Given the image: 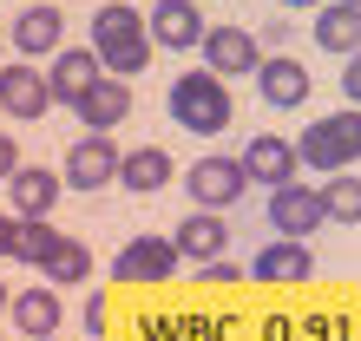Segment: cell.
I'll list each match as a JSON object with an SVG mask.
<instances>
[{"label": "cell", "mask_w": 361, "mask_h": 341, "mask_svg": "<svg viewBox=\"0 0 361 341\" xmlns=\"http://www.w3.org/2000/svg\"><path fill=\"white\" fill-rule=\"evenodd\" d=\"M152 20H138V7H125V0H105V7L92 13V53L99 66L112 79H132L145 73V59H152Z\"/></svg>", "instance_id": "cell-1"}, {"label": "cell", "mask_w": 361, "mask_h": 341, "mask_svg": "<svg viewBox=\"0 0 361 341\" xmlns=\"http://www.w3.org/2000/svg\"><path fill=\"white\" fill-rule=\"evenodd\" d=\"M164 105H171L178 132H197V138L230 132V92H224V79H217V73H184V79H171Z\"/></svg>", "instance_id": "cell-2"}, {"label": "cell", "mask_w": 361, "mask_h": 341, "mask_svg": "<svg viewBox=\"0 0 361 341\" xmlns=\"http://www.w3.org/2000/svg\"><path fill=\"white\" fill-rule=\"evenodd\" d=\"M295 158H302L309 170H329V178H342V170L361 158V112L355 105H342V112L315 118L302 138H295Z\"/></svg>", "instance_id": "cell-3"}, {"label": "cell", "mask_w": 361, "mask_h": 341, "mask_svg": "<svg viewBox=\"0 0 361 341\" xmlns=\"http://www.w3.org/2000/svg\"><path fill=\"white\" fill-rule=\"evenodd\" d=\"M269 223H276V237H289V243L315 237V230L329 223L322 184H283V190H269Z\"/></svg>", "instance_id": "cell-4"}, {"label": "cell", "mask_w": 361, "mask_h": 341, "mask_svg": "<svg viewBox=\"0 0 361 341\" xmlns=\"http://www.w3.org/2000/svg\"><path fill=\"white\" fill-rule=\"evenodd\" d=\"M204 73H217V79H250V73H263L257 33H250V27H210V33H204Z\"/></svg>", "instance_id": "cell-5"}, {"label": "cell", "mask_w": 361, "mask_h": 341, "mask_svg": "<svg viewBox=\"0 0 361 341\" xmlns=\"http://www.w3.org/2000/svg\"><path fill=\"white\" fill-rule=\"evenodd\" d=\"M243 184H250L243 158H197V164H190V204L210 210V217H217L224 204H237Z\"/></svg>", "instance_id": "cell-6"}, {"label": "cell", "mask_w": 361, "mask_h": 341, "mask_svg": "<svg viewBox=\"0 0 361 341\" xmlns=\"http://www.w3.org/2000/svg\"><path fill=\"white\" fill-rule=\"evenodd\" d=\"M178 243L171 237H132L118 249V263H112V275L118 283H164V275H178Z\"/></svg>", "instance_id": "cell-7"}, {"label": "cell", "mask_w": 361, "mask_h": 341, "mask_svg": "<svg viewBox=\"0 0 361 341\" xmlns=\"http://www.w3.org/2000/svg\"><path fill=\"white\" fill-rule=\"evenodd\" d=\"M118 144H112V132H86L66 151V184H79V190H99V184H112L118 178Z\"/></svg>", "instance_id": "cell-8"}, {"label": "cell", "mask_w": 361, "mask_h": 341, "mask_svg": "<svg viewBox=\"0 0 361 341\" xmlns=\"http://www.w3.org/2000/svg\"><path fill=\"white\" fill-rule=\"evenodd\" d=\"M295 144L289 138H276V132H257L243 144V170H250V184H269V190H283V184H295Z\"/></svg>", "instance_id": "cell-9"}, {"label": "cell", "mask_w": 361, "mask_h": 341, "mask_svg": "<svg viewBox=\"0 0 361 341\" xmlns=\"http://www.w3.org/2000/svg\"><path fill=\"white\" fill-rule=\"evenodd\" d=\"M59 190H66V184H59L53 170H39V164H20L13 178H7V197H13V217L20 223H47V210L59 204Z\"/></svg>", "instance_id": "cell-10"}, {"label": "cell", "mask_w": 361, "mask_h": 341, "mask_svg": "<svg viewBox=\"0 0 361 341\" xmlns=\"http://www.w3.org/2000/svg\"><path fill=\"white\" fill-rule=\"evenodd\" d=\"M53 105V79L39 66H0V112L13 118H39Z\"/></svg>", "instance_id": "cell-11"}, {"label": "cell", "mask_w": 361, "mask_h": 341, "mask_svg": "<svg viewBox=\"0 0 361 341\" xmlns=\"http://www.w3.org/2000/svg\"><path fill=\"white\" fill-rule=\"evenodd\" d=\"M178 256L184 263H197V269H210V263H224V243H230V223L224 217H210V210H190V217L178 223Z\"/></svg>", "instance_id": "cell-12"}, {"label": "cell", "mask_w": 361, "mask_h": 341, "mask_svg": "<svg viewBox=\"0 0 361 341\" xmlns=\"http://www.w3.org/2000/svg\"><path fill=\"white\" fill-rule=\"evenodd\" d=\"M47 79H53V99H59V105H79V99H86L92 85L105 79V66H99L92 46H66V53L47 66Z\"/></svg>", "instance_id": "cell-13"}, {"label": "cell", "mask_w": 361, "mask_h": 341, "mask_svg": "<svg viewBox=\"0 0 361 341\" xmlns=\"http://www.w3.org/2000/svg\"><path fill=\"white\" fill-rule=\"evenodd\" d=\"M145 20H152V39H158V46H178V53L204 46V33H210V27H204V13L190 7V0H158Z\"/></svg>", "instance_id": "cell-14"}, {"label": "cell", "mask_w": 361, "mask_h": 341, "mask_svg": "<svg viewBox=\"0 0 361 341\" xmlns=\"http://www.w3.org/2000/svg\"><path fill=\"white\" fill-rule=\"evenodd\" d=\"M309 269H315L309 243H289V237H276V243H263L250 256V275L257 283H309Z\"/></svg>", "instance_id": "cell-15"}, {"label": "cell", "mask_w": 361, "mask_h": 341, "mask_svg": "<svg viewBox=\"0 0 361 341\" xmlns=\"http://www.w3.org/2000/svg\"><path fill=\"white\" fill-rule=\"evenodd\" d=\"M73 112H79V125H86V132H112V125H118L125 112H132V85L105 73V79L92 85V92H86V99L73 105Z\"/></svg>", "instance_id": "cell-16"}, {"label": "cell", "mask_w": 361, "mask_h": 341, "mask_svg": "<svg viewBox=\"0 0 361 341\" xmlns=\"http://www.w3.org/2000/svg\"><path fill=\"white\" fill-rule=\"evenodd\" d=\"M171 178H178V164H171V151H164V144H138V151H125V164H118V184L138 190V197L164 190Z\"/></svg>", "instance_id": "cell-17"}, {"label": "cell", "mask_w": 361, "mask_h": 341, "mask_svg": "<svg viewBox=\"0 0 361 341\" xmlns=\"http://www.w3.org/2000/svg\"><path fill=\"white\" fill-rule=\"evenodd\" d=\"M59 33H66V20H59V7H27V13H20L13 20V46L20 53H27V59H39V53H66V46H59Z\"/></svg>", "instance_id": "cell-18"}, {"label": "cell", "mask_w": 361, "mask_h": 341, "mask_svg": "<svg viewBox=\"0 0 361 341\" xmlns=\"http://www.w3.org/2000/svg\"><path fill=\"white\" fill-rule=\"evenodd\" d=\"M7 315H13V328L27 335V341H53V328H59V295L53 289H20Z\"/></svg>", "instance_id": "cell-19"}, {"label": "cell", "mask_w": 361, "mask_h": 341, "mask_svg": "<svg viewBox=\"0 0 361 341\" xmlns=\"http://www.w3.org/2000/svg\"><path fill=\"white\" fill-rule=\"evenodd\" d=\"M315 39H322L329 53L355 59V53H361V7H348V0H329V7L315 13Z\"/></svg>", "instance_id": "cell-20"}, {"label": "cell", "mask_w": 361, "mask_h": 341, "mask_svg": "<svg viewBox=\"0 0 361 341\" xmlns=\"http://www.w3.org/2000/svg\"><path fill=\"white\" fill-rule=\"evenodd\" d=\"M257 85H263V99H269V105H302L315 79H309V66H302V59H263Z\"/></svg>", "instance_id": "cell-21"}, {"label": "cell", "mask_w": 361, "mask_h": 341, "mask_svg": "<svg viewBox=\"0 0 361 341\" xmlns=\"http://www.w3.org/2000/svg\"><path fill=\"white\" fill-rule=\"evenodd\" d=\"M86 275H92L86 243H79V237H66V243H59V256L47 263V283H53V289H73V283H86Z\"/></svg>", "instance_id": "cell-22"}, {"label": "cell", "mask_w": 361, "mask_h": 341, "mask_svg": "<svg viewBox=\"0 0 361 341\" xmlns=\"http://www.w3.org/2000/svg\"><path fill=\"white\" fill-rule=\"evenodd\" d=\"M322 204H329V223H361V178H329L322 184Z\"/></svg>", "instance_id": "cell-23"}, {"label": "cell", "mask_w": 361, "mask_h": 341, "mask_svg": "<svg viewBox=\"0 0 361 341\" xmlns=\"http://www.w3.org/2000/svg\"><path fill=\"white\" fill-rule=\"evenodd\" d=\"M59 243H66V237H59V230L53 223H20V263H33V269H47L53 263V256H59Z\"/></svg>", "instance_id": "cell-24"}, {"label": "cell", "mask_w": 361, "mask_h": 341, "mask_svg": "<svg viewBox=\"0 0 361 341\" xmlns=\"http://www.w3.org/2000/svg\"><path fill=\"white\" fill-rule=\"evenodd\" d=\"M342 92H348V105H361V53L342 66Z\"/></svg>", "instance_id": "cell-25"}, {"label": "cell", "mask_w": 361, "mask_h": 341, "mask_svg": "<svg viewBox=\"0 0 361 341\" xmlns=\"http://www.w3.org/2000/svg\"><path fill=\"white\" fill-rule=\"evenodd\" d=\"M13 249H20V217L0 210V256H13Z\"/></svg>", "instance_id": "cell-26"}, {"label": "cell", "mask_w": 361, "mask_h": 341, "mask_svg": "<svg viewBox=\"0 0 361 341\" xmlns=\"http://www.w3.org/2000/svg\"><path fill=\"white\" fill-rule=\"evenodd\" d=\"M13 170H20V151H13V138H7V132H0V184H7V178H13Z\"/></svg>", "instance_id": "cell-27"}, {"label": "cell", "mask_w": 361, "mask_h": 341, "mask_svg": "<svg viewBox=\"0 0 361 341\" xmlns=\"http://www.w3.org/2000/svg\"><path fill=\"white\" fill-rule=\"evenodd\" d=\"M204 275H210V283H237V275H243V263H210Z\"/></svg>", "instance_id": "cell-28"}, {"label": "cell", "mask_w": 361, "mask_h": 341, "mask_svg": "<svg viewBox=\"0 0 361 341\" xmlns=\"http://www.w3.org/2000/svg\"><path fill=\"white\" fill-rule=\"evenodd\" d=\"M283 7H315V13H322V7H329V0H283Z\"/></svg>", "instance_id": "cell-29"}, {"label": "cell", "mask_w": 361, "mask_h": 341, "mask_svg": "<svg viewBox=\"0 0 361 341\" xmlns=\"http://www.w3.org/2000/svg\"><path fill=\"white\" fill-rule=\"evenodd\" d=\"M7 309H13V295H7V289H0V315H7Z\"/></svg>", "instance_id": "cell-30"}, {"label": "cell", "mask_w": 361, "mask_h": 341, "mask_svg": "<svg viewBox=\"0 0 361 341\" xmlns=\"http://www.w3.org/2000/svg\"><path fill=\"white\" fill-rule=\"evenodd\" d=\"M348 7H361V0H348Z\"/></svg>", "instance_id": "cell-31"}]
</instances>
